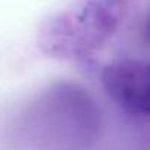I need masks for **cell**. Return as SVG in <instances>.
I'll use <instances>...</instances> for the list:
<instances>
[{
	"instance_id": "cell-1",
	"label": "cell",
	"mask_w": 150,
	"mask_h": 150,
	"mask_svg": "<svg viewBox=\"0 0 150 150\" xmlns=\"http://www.w3.org/2000/svg\"><path fill=\"white\" fill-rule=\"evenodd\" d=\"M132 0H68L38 31L49 57L83 60L99 52L124 24Z\"/></svg>"
},
{
	"instance_id": "cell-2",
	"label": "cell",
	"mask_w": 150,
	"mask_h": 150,
	"mask_svg": "<svg viewBox=\"0 0 150 150\" xmlns=\"http://www.w3.org/2000/svg\"><path fill=\"white\" fill-rule=\"evenodd\" d=\"M100 84L125 113L150 119V60L118 59L103 66Z\"/></svg>"
},
{
	"instance_id": "cell-3",
	"label": "cell",
	"mask_w": 150,
	"mask_h": 150,
	"mask_svg": "<svg viewBox=\"0 0 150 150\" xmlns=\"http://www.w3.org/2000/svg\"><path fill=\"white\" fill-rule=\"evenodd\" d=\"M146 33H147V35L150 37V16H149V19H147V24H146Z\"/></svg>"
}]
</instances>
